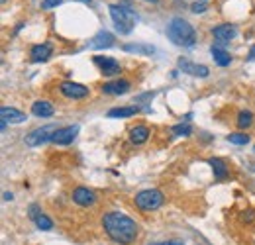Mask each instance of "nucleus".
Wrapping results in <instances>:
<instances>
[{
    "label": "nucleus",
    "mask_w": 255,
    "mask_h": 245,
    "mask_svg": "<svg viewBox=\"0 0 255 245\" xmlns=\"http://www.w3.org/2000/svg\"><path fill=\"white\" fill-rule=\"evenodd\" d=\"M102 228L106 236L120 245H129L137 238V224L122 212H108L102 218Z\"/></svg>",
    "instance_id": "1"
},
{
    "label": "nucleus",
    "mask_w": 255,
    "mask_h": 245,
    "mask_svg": "<svg viewBox=\"0 0 255 245\" xmlns=\"http://www.w3.org/2000/svg\"><path fill=\"white\" fill-rule=\"evenodd\" d=\"M167 37L179 47H192L196 43V31L185 18H173L167 24Z\"/></svg>",
    "instance_id": "2"
},
{
    "label": "nucleus",
    "mask_w": 255,
    "mask_h": 245,
    "mask_svg": "<svg viewBox=\"0 0 255 245\" xmlns=\"http://www.w3.org/2000/svg\"><path fill=\"white\" fill-rule=\"evenodd\" d=\"M108 10H110V18H112L116 30L120 33H129L133 30V26L137 22V16H135V12L131 8L122 6V4H110Z\"/></svg>",
    "instance_id": "3"
},
{
    "label": "nucleus",
    "mask_w": 255,
    "mask_h": 245,
    "mask_svg": "<svg viewBox=\"0 0 255 245\" xmlns=\"http://www.w3.org/2000/svg\"><path fill=\"white\" fill-rule=\"evenodd\" d=\"M133 202L141 212H153V210L161 208V204L165 202V196L157 188H145V190H139L135 194Z\"/></svg>",
    "instance_id": "4"
},
{
    "label": "nucleus",
    "mask_w": 255,
    "mask_h": 245,
    "mask_svg": "<svg viewBox=\"0 0 255 245\" xmlns=\"http://www.w3.org/2000/svg\"><path fill=\"white\" fill-rule=\"evenodd\" d=\"M57 129H59V127H57L55 123L33 129V131H30V133L26 135V145H30V147H39V145H43L45 141H51V137H53V133H55Z\"/></svg>",
    "instance_id": "5"
},
{
    "label": "nucleus",
    "mask_w": 255,
    "mask_h": 245,
    "mask_svg": "<svg viewBox=\"0 0 255 245\" xmlns=\"http://www.w3.org/2000/svg\"><path fill=\"white\" fill-rule=\"evenodd\" d=\"M95 65L100 69V73L104 75V77H116V75H120L122 73V67H120V63L116 61V59H112V57H104V55H95Z\"/></svg>",
    "instance_id": "6"
},
{
    "label": "nucleus",
    "mask_w": 255,
    "mask_h": 245,
    "mask_svg": "<svg viewBox=\"0 0 255 245\" xmlns=\"http://www.w3.org/2000/svg\"><path fill=\"white\" fill-rule=\"evenodd\" d=\"M59 91L63 96L71 98V100H81V98H87L89 96V89L85 85H79V83H73V81H65L59 85Z\"/></svg>",
    "instance_id": "7"
},
{
    "label": "nucleus",
    "mask_w": 255,
    "mask_h": 245,
    "mask_svg": "<svg viewBox=\"0 0 255 245\" xmlns=\"http://www.w3.org/2000/svg\"><path fill=\"white\" fill-rule=\"evenodd\" d=\"M77 133H79V125H77V123H75V125H65V127H59V129L53 133L51 141H53L55 145H69V143H73V139L77 137Z\"/></svg>",
    "instance_id": "8"
},
{
    "label": "nucleus",
    "mask_w": 255,
    "mask_h": 245,
    "mask_svg": "<svg viewBox=\"0 0 255 245\" xmlns=\"http://www.w3.org/2000/svg\"><path fill=\"white\" fill-rule=\"evenodd\" d=\"M71 198H73V202L75 204H79V206H93L96 202V194L93 190H89L87 186H77L75 190H73V194H71Z\"/></svg>",
    "instance_id": "9"
},
{
    "label": "nucleus",
    "mask_w": 255,
    "mask_h": 245,
    "mask_svg": "<svg viewBox=\"0 0 255 245\" xmlns=\"http://www.w3.org/2000/svg\"><path fill=\"white\" fill-rule=\"evenodd\" d=\"M53 53V45L51 43H37L30 49V59L33 63H45Z\"/></svg>",
    "instance_id": "10"
},
{
    "label": "nucleus",
    "mask_w": 255,
    "mask_h": 245,
    "mask_svg": "<svg viewBox=\"0 0 255 245\" xmlns=\"http://www.w3.org/2000/svg\"><path fill=\"white\" fill-rule=\"evenodd\" d=\"M129 81H124V79H116V81H110V83H104L100 89L104 94H112V96H120V94H126L129 91Z\"/></svg>",
    "instance_id": "11"
},
{
    "label": "nucleus",
    "mask_w": 255,
    "mask_h": 245,
    "mask_svg": "<svg viewBox=\"0 0 255 245\" xmlns=\"http://www.w3.org/2000/svg\"><path fill=\"white\" fill-rule=\"evenodd\" d=\"M212 35L220 41V43H228L230 39H234L238 35V28L234 24H220L216 28H212Z\"/></svg>",
    "instance_id": "12"
},
{
    "label": "nucleus",
    "mask_w": 255,
    "mask_h": 245,
    "mask_svg": "<svg viewBox=\"0 0 255 245\" xmlns=\"http://www.w3.org/2000/svg\"><path fill=\"white\" fill-rule=\"evenodd\" d=\"M30 218H32L33 224H35L39 230H45V232L53 230V222H51L47 216L39 210V206H37V204H32V206H30Z\"/></svg>",
    "instance_id": "13"
},
{
    "label": "nucleus",
    "mask_w": 255,
    "mask_h": 245,
    "mask_svg": "<svg viewBox=\"0 0 255 245\" xmlns=\"http://www.w3.org/2000/svg\"><path fill=\"white\" fill-rule=\"evenodd\" d=\"M112 45H114V35L108 33V31H98L95 37L89 41L91 49H106V47H112Z\"/></svg>",
    "instance_id": "14"
},
{
    "label": "nucleus",
    "mask_w": 255,
    "mask_h": 245,
    "mask_svg": "<svg viewBox=\"0 0 255 245\" xmlns=\"http://www.w3.org/2000/svg\"><path fill=\"white\" fill-rule=\"evenodd\" d=\"M179 67L183 69V73H189V75H192V77H200V79L208 77V67L191 63L189 59H179Z\"/></svg>",
    "instance_id": "15"
},
{
    "label": "nucleus",
    "mask_w": 255,
    "mask_h": 245,
    "mask_svg": "<svg viewBox=\"0 0 255 245\" xmlns=\"http://www.w3.org/2000/svg\"><path fill=\"white\" fill-rule=\"evenodd\" d=\"M32 114L37 118H51L55 114V108L47 100H35L32 104Z\"/></svg>",
    "instance_id": "16"
},
{
    "label": "nucleus",
    "mask_w": 255,
    "mask_h": 245,
    "mask_svg": "<svg viewBox=\"0 0 255 245\" xmlns=\"http://www.w3.org/2000/svg\"><path fill=\"white\" fill-rule=\"evenodd\" d=\"M0 116H2V122H10V123H22L26 122V114L16 110V108H10V106H2L0 108Z\"/></svg>",
    "instance_id": "17"
},
{
    "label": "nucleus",
    "mask_w": 255,
    "mask_h": 245,
    "mask_svg": "<svg viewBox=\"0 0 255 245\" xmlns=\"http://www.w3.org/2000/svg\"><path fill=\"white\" fill-rule=\"evenodd\" d=\"M149 135H151V131H149L147 125H135V127L129 129V141H131L133 145L145 143V141L149 139Z\"/></svg>",
    "instance_id": "18"
},
{
    "label": "nucleus",
    "mask_w": 255,
    "mask_h": 245,
    "mask_svg": "<svg viewBox=\"0 0 255 245\" xmlns=\"http://www.w3.org/2000/svg\"><path fill=\"white\" fill-rule=\"evenodd\" d=\"M208 165L212 167V173H214V179H216V181H224V179H228V175H230L228 165L224 163L220 157H212V159H208Z\"/></svg>",
    "instance_id": "19"
},
{
    "label": "nucleus",
    "mask_w": 255,
    "mask_h": 245,
    "mask_svg": "<svg viewBox=\"0 0 255 245\" xmlns=\"http://www.w3.org/2000/svg\"><path fill=\"white\" fill-rule=\"evenodd\" d=\"M122 49L126 53H137V55H153L155 53V47L149 43H126V45H122Z\"/></svg>",
    "instance_id": "20"
},
{
    "label": "nucleus",
    "mask_w": 255,
    "mask_h": 245,
    "mask_svg": "<svg viewBox=\"0 0 255 245\" xmlns=\"http://www.w3.org/2000/svg\"><path fill=\"white\" fill-rule=\"evenodd\" d=\"M210 53H212V59L216 65H220V67H228L230 63H232V57H230V53L222 49L220 45H212L210 47Z\"/></svg>",
    "instance_id": "21"
},
{
    "label": "nucleus",
    "mask_w": 255,
    "mask_h": 245,
    "mask_svg": "<svg viewBox=\"0 0 255 245\" xmlns=\"http://www.w3.org/2000/svg\"><path fill=\"white\" fill-rule=\"evenodd\" d=\"M139 114V106H122V108H110L108 118H129Z\"/></svg>",
    "instance_id": "22"
},
{
    "label": "nucleus",
    "mask_w": 255,
    "mask_h": 245,
    "mask_svg": "<svg viewBox=\"0 0 255 245\" xmlns=\"http://www.w3.org/2000/svg\"><path fill=\"white\" fill-rule=\"evenodd\" d=\"M238 127H242V129H246V127H250L252 123H254V114L250 112V110H242L240 114H238Z\"/></svg>",
    "instance_id": "23"
},
{
    "label": "nucleus",
    "mask_w": 255,
    "mask_h": 245,
    "mask_svg": "<svg viewBox=\"0 0 255 245\" xmlns=\"http://www.w3.org/2000/svg\"><path fill=\"white\" fill-rule=\"evenodd\" d=\"M175 135H181V137H187V135H191L192 133V125L191 123H177V125H173V129H171Z\"/></svg>",
    "instance_id": "24"
},
{
    "label": "nucleus",
    "mask_w": 255,
    "mask_h": 245,
    "mask_svg": "<svg viewBox=\"0 0 255 245\" xmlns=\"http://www.w3.org/2000/svg\"><path fill=\"white\" fill-rule=\"evenodd\" d=\"M228 141L234 143V145H246V143H250V135H246V133H230Z\"/></svg>",
    "instance_id": "25"
},
{
    "label": "nucleus",
    "mask_w": 255,
    "mask_h": 245,
    "mask_svg": "<svg viewBox=\"0 0 255 245\" xmlns=\"http://www.w3.org/2000/svg\"><path fill=\"white\" fill-rule=\"evenodd\" d=\"M61 2H63V0H43V2H41V8H43V10H49V8H57Z\"/></svg>",
    "instance_id": "26"
},
{
    "label": "nucleus",
    "mask_w": 255,
    "mask_h": 245,
    "mask_svg": "<svg viewBox=\"0 0 255 245\" xmlns=\"http://www.w3.org/2000/svg\"><path fill=\"white\" fill-rule=\"evenodd\" d=\"M204 10H206V2H194L192 4V12L194 14H202Z\"/></svg>",
    "instance_id": "27"
},
{
    "label": "nucleus",
    "mask_w": 255,
    "mask_h": 245,
    "mask_svg": "<svg viewBox=\"0 0 255 245\" xmlns=\"http://www.w3.org/2000/svg\"><path fill=\"white\" fill-rule=\"evenodd\" d=\"M255 220V212L254 210H248V212H244V222H254Z\"/></svg>",
    "instance_id": "28"
},
{
    "label": "nucleus",
    "mask_w": 255,
    "mask_h": 245,
    "mask_svg": "<svg viewBox=\"0 0 255 245\" xmlns=\"http://www.w3.org/2000/svg\"><path fill=\"white\" fill-rule=\"evenodd\" d=\"M153 245H185V244L179 242V240H171V242H163V244H153Z\"/></svg>",
    "instance_id": "29"
},
{
    "label": "nucleus",
    "mask_w": 255,
    "mask_h": 245,
    "mask_svg": "<svg viewBox=\"0 0 255 245\" xmlns=\"http://www.w3.org/2000/svg\"><path fill=\"white\" fill-rule=\"evenodd\" d=\"M248 59H250V61H255V45H252V49H250V55H248Z\"/></svg>",
    "instance_id": "30"
},
{
    "label": "nucleus",
    "mask_w": 255,
    "mask_h": 245,
    "mask_svg": "<svg viewBox=\"0 0 255 245\" xmlns=\"http://www.w3.org/2000/svg\"><path fill=\"white\" fill-rule=\"evenodd\" d=\"M12 198H14V196H12L10 192H4V200H12Z\"/></svg>",
    "instance_id": "31"
},
{
    "label": "nucleus",
    "mask_w": 255,
    "mask_h": 245,
    "mask_svg": "<svg viewBox=\"0 0 255 245\" xmlns=\"http://www.w3.org/2000/svg\"><path fill=\"white\" fill-rule=\"evenodd\" d=\"M79 2H85V4H93V0H79Z\"/></svg>",
    "instance_id": "32"
},
{
    "label": "nucleus",
    "mask_w": 255,
    "mask_h": 245,
    "mask_svg": "<svg viewBox=\"0 0 255 245\" xmlns=\"http://www.w3.org/2000/svg\"><path fill=\"white\" fill-rule=\"evenodd\" d=\"M147 2H157V0H147Z\"/></svg>",
    "instance_id": "33"
},
{
    "label": "nucleus",
    "mask_w": 255,
    "mask_h": 245,
    "mask_svg": "<svg viewBox=\"0 0 255 245\" xmlns=\"http://www.w3.org/2000/svg\"><path fill=\"white\" fill-rule=\"evenodd\" d=\"M202 2H206V0H202Z\"/></svg>",
    "instance_id": "34"
}]
</instances>
